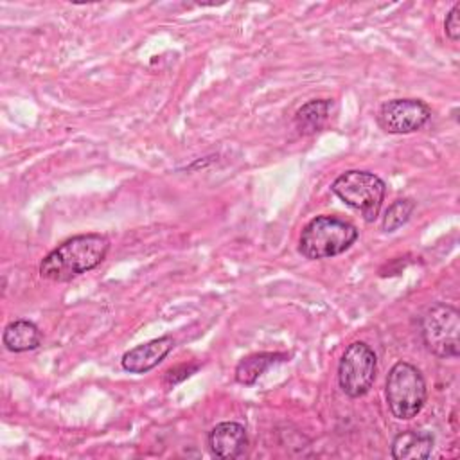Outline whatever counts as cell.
I'll list each match as a JSON object with an SVG mask.
<instances>
[{
    "label": "cell",
    "mask_w": 460,
    "mask_h": 460,
    "mask_svg": "<svg viewBox=\"0 0 460 460\" xmlns=\"http://www.w3.org/2000/svg\"><path fill=\"white\" fill-rule=\"evenodd\" d=\"M358 239V230L352 223L336 216L313 217L300 234L298 250L305 259H329L349 250Z\"/></svg>",
    "instance_id": "2"
},
{
    "label": "cell",
    "mask_w": 460,
    "mask_h": 460,
    "mask_svg": "<svg viewBox=\"0 0 460 460\" xmlns=\"http://www.w3.org/2000/svg\"><path fill=\"white\" fill-rule=\"evenodd\" d=\"M377 370L376 352L365 341H352L341 354L338 365L340 388L349 397L365 395L374 385Z\"/></svg>",
    "instance_id": "6"
},
{
    "label": "cell",
    "mask_w": 460,
    "mask_h": 460,
    "mask_svg": "<svg viewBox=\"0 0 460 460\" xmlns=\"http://www.w3.org/2000/svg\"><path fill=\"white\" fill-rule=\"evenodd\" d=\"M198 370V365H180L165 372V385H176Z\"/></svg>",
    "instance_id": "16"
},
{
    "label": "cell",
    "mask_w": 460,
    "mask_h": 460,
    "mask_svg": "<svg viewBox=\"0 0 460 460\" xmlns=\"http://www.w3.org/2000/svg\"><path fill=\"white\" fill-rule=\"evenodd\" d=\"M433 435L422 429H406L399 433L392 442V456L395 460L428 458L433 451Z\"/></svg>",
    "instance_id": "10"
},
{
    "label": "cell",
    "mask_w": 460,
    "mask_h": 460,
    "mask_svg": "<svg viewBox=\"0 0 460 460\" xmlns=\"http://www.w3.org/2000/svg\"><path fill=\"white\" fill-rule=\"evenodd\" d=\"M246 447V429L239 422H219L208 433V449L217 458H239Z\"/></svg>",
    "instance_id": "9"
},
{
    "label": "cell",
    "mask_w": 460,
    "mask_h": 460,
    "mask_svg": "<svg viewBox=\"0 0 460 460\" xmlns=\"http://www.w3.org/2000/svg\"><path fill=\"white\" fill-rule=\"evenodd\" d=\"M288 354L282 352H255L243 358L235 367V381L241 385H253L270 367L286 361Z\"/></svg>",
    "instance_id": "13"
},
{
    "label": "cell",
    "mask_w": 460,
    "mask_h": 460,
    "mask_svg": "<svg viewBox=\"0 0 460 460\" xmlns=\"http://www.w3.org/2000/svg\"><path fill=\"white\" fill-rule=\"evenodd\" d=\"M2 341L11 352L34 350L41 343V331L29 320H14L5 325Z\"/></svg>",
    "instance_id": "12"
},
{
    "label": "cell",
    "mask_w": 460,
    "mask_h": 460,
    "mask_svg": "<svg viewBox=\"0 0 460 460\" xmlns=\"http://www.w3.org/2000/svg\"><path fill=\"white\" fill-rule=\"evenodd\" d=\"M415 208V203L413 199L410 198H401V199H395L388 210L385 212L383 216V230L385 232H394L397 228H401L411 216Z\"/></svg>",
    "instance_id": "14"
},
{
    "label": "cell",
    "mask_w": 460,
    "mask_h": 460,
    "mask_svg": "<svg viewBox=\"0 0 460 460\" xmlns=\"http://www.w3.org/2000/svg\"><path fill=\"white\" fill-rule=\"evenodd\" d=\"M444 31L451 41H458V38H460V2H456L451 7V11L447 13V16L444 20Z\"/></svg>",
    "instance_id": "15"
},
{
    "label": "cell",
    "mask_w": 460,
    "mask_h": 460,
    "mask_svg": "<svg viewBox=\"0 0 460 460\" xmlns=\"http://www.w3.org/2000/svg\"><path fill=\"white\" fill-rule=\"evenodd\" d=\"M110 241L102 234H81L66 239L40 262V277L66 282L97 268L108 255Z\"/></svg>",
    "instance_id": "1"
},
{
    "label": "cell",
    "mask_w": 460,
    "mask_h": 460,
    "mask_svg": "<svg viewBox=\"0 0 460 460\" xmlns=\"http://www.w3.org/2000/svg\"><path fill=\"white\" fill-rule=\"evenodd\" d=\"M431 117L429 106L420 99H392L377 111L379 126L392 135H406L420 129Z\"/></svg>",
    "instance_id": "7"
},
{
    "label": "cell",
    "mask_w": 460,
    "mask_h": 460,
    "mask_svg": "<svg viewBox=\"0 0 460 460\" xmlns=\"http://www.w3.org/2000/svg\"><path fill=\"white\" fill-rule=\"evenodd\" d=\"M385 394L392 415L401 420L417 417L428 397L420 370L406 361H399L390 368Z\"/></svg>",
    "instance_id": "3"
},
{
    "label": "cell",
    "mask_w": 460,
    "mask_h": 460,
    "mask_svg": "<svg viewBox=\"0 0 460 460\" xmlns=\"http://www.w3.org/2000/svg\"><path fill=\"white\" fill-rule=\"evenodd\" d=\"M332 102L329 99H313L300 106L295 113V129L300 135H314L323 129L329 120Z\"/></svg>",
    "instance_id": "11"
},
{
    "label": "cell",
    "mask_w": 460,
    "mask_h": 460,
    "mask_svg": "<svg viewBox=\"0 0 460 460\" xmlns=\"http://www.w3.org/2000/svg\"><path fill=\"white\" fill-rule=\"evenodd\" d=\"M172 347H174L172 336H160L147 343L137 345L122 356L120 359L122 368L131 374H144L155 368L158 363H162L164 358L172 350Z\"/></svg>",
    "instance_id": "8"
},
{
    "label": "cell",
    "mask_w": 460,
    "mask_h": 460,
    "mask_svg": "<svg viewBox=\"0 0 460 460\" xmlns=\"http://www.w3.org/2000/svg\"><path fill=\"white\" fill-rule=\"evenodd\" d=\"M420 332L422 341L431 354L438 358L458 356L460 314L456 307L444 302L428 307L420 318Z\"/></svg>",
    "instance_id": "5"
},
{
    "label": "cell",
    "mask_w": 460,
    "mask_h": 460,
    "mask_svg": "<svg viewBox=\"0 0 460 460\" xmlns=\"http://www.w3.org/2000/svg\"><path fill=\"white\" fill-rule=\"evenodd\" d=\"M331 190L350 208L358 210L367 223L376 221L379 216L386 185L385 181L368 171H345L334 181Z\"/></svg>",
    "instance_id": "4"
}]
</instances>
